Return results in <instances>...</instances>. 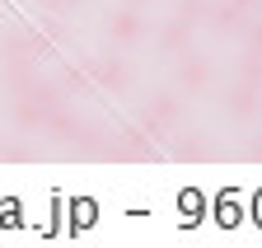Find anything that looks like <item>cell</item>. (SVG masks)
<instances>
[{
	"label": "cell",
	"mask_w": 262,
	"mask_h": 248,
	"mask_svg": "<svg viewBox=\"0 0 262 248\" xmlns=\"http://www.w3.org/2000/svg\"><path fill=\"white\" fill-rule=\"evenodd\" d=\"M42 131H47L52 141H75V136H84V127H80V122H75L71 112H66L61 103H56V108H47V117H42Z\"/></svg>",
	"instance_id": "6da1fadb"
},
{
	"label": "cell",
	"mask_w": 262,
	"mask_h": 248,
	"mask_svg": "<svg viewBox=\"0 0 262 248\" xmlns=\"http://www.w3.org/2000/svg\"><path fill=\"white\" fill-rule=\"evenodd\" d=\"M108 33H113L117 42H136V38H141V14H136V5L117 10V14L108 19Z\"/></svg>",
	"instance_id": "7a4b0ae2"
},
{
	"label": "cell",
	"mask_w": 262,
	"mask_h": 248,
	"mask_svg": "<svg viewBox=\"0 0 262 248\" xmlns=\"http://www.w3.org/2000/svg\"><path fill=\"white\" fill-rule=\"evenodd\" d=\"M253 99H257V84H253V80H239L234 89H229V117L244 122V117L253 112Z\"/></svg>",
	"instance_id": "3957f363"
},
{
	"label": "cell",
	"mask_w": 262,
	"mask_h": 248,
	"mask_svg": "<svg viewBox=\"0 0 262 248\" xmlns=\"http://www.w3.org/2000/svg\"><path fill=\"white\" fill-rule=\"evenodd\" d=\"M94 84L122 89V84H126V66H122V61H94Z\"/></svg>",
	"instance_id": "277c9868"
},
{
	"label": "cell",
	"mask_w": 262,
	"mask_h": 248,
	"mask_svg": "<svg viewBox=\"0 0 262 248\" xmlns=\"http://www.w3.org/2000/svg\"><path fill=\"white\" fill-rule=\"evenodd\" d=\"M211 71H206V61H183V71H178V84L187 89V94H196V89H206Z\"/></svg>",
	"instance_id": "5b68a950"
},
{
	"label": "cell",
	"mask_w": 262,
	"mask_h": 248,
	"mask_svg": "<svg viewBox=\"0 0 262 248\" xmlns=\"http://www.w3.org/2000/svg\"><path fill=\"white\" fill-rule=\"evenodd\" d=\"M173 112H178V99L173 94H159L155 103H150V131H164L173 122Z\"/></svg>",
	"instance_id": "8992f818"
},
{
	"label": "cell",
	"mask_w": 262,
	"mask_h": 248,
	"mask_svg": "<svg viewBox=\"0 0 262 248\" xmlns=\"http://www.w3.org/2000/svg\"><path fill=\"white\" fill-rule=\"evenodd\" d=\"M0 61H10V66H28V61H33V42L28 38H5V42H0Z\"/></svg>",
	"instance_id": "52a82bcc"
},
{
	"label": "cell",
	"mask_w": 262,
	"mask_h": 248,
	"mask_svg": "<svg viewBox=\"0 0 262 248\" xmlns=\"http://www.w3.org/2000/svg\"><path fill=\"white\" fill-rule=\"evenodd\" d=\"M206 14H211V24H215V28H225V33H239V24H244V14L229 5V0H225V5H211Z\"/></svg>",
	"instance_id": "ba28073f"
},
{
	"label": "cell",
	"mask_w": 262,
	"mask_h": 248,
	"mask_svg": "<svg viewBox=\"0 0 262 248\" xmlns=\"http://www.w3.org/2000/svg\"><path fill=\"white\" fill-rule=\"evenodd\" d=\"M187 28H192V24H183V19H173L169 28H164V38H159V47H164V52H178V47L187 42Z\"/></svg>",
	"instance_id": "9c48e42d"
},
{
	"label": "cell",
	"mask_w": 262,
	"mask_h": 248,
	"mask_svg": "<svg viewBox=\"0 0 262 248\" xmlns=\"http://www.w3.org/2000/svg\"><path fill=\"white\" fill-rule=\"evenodd\" d=\"M202 14H206V0H178V19L183 24H196Z\"/></svg>",
	"instance_id": "30bf717a"
},
{
	"label": "cell",
	"mask_w": 262,
	"mask_h": 248,
	"mask_svg": "<svg viewBox=\"0 0 262 248\" xmlns=\"http://www.w3.org/2000/svg\"><path fill=\"white\" fill-rule=\"evenodd\" d=\"M248 52H262V19L248 28Z\"/></svg>",
	"instance_id": "8fae6325"
},
{
	"label": "cell",
	"mask_w": 262,
	"mask_h": 248,
	"mask_svg": "<svg viewBox=\"0 0 262 248\" xmlns=\"http://www.w3.org/2000/svg\"><path fill=\"white\" fill-rule=\"evenodd\" d=\"M61 89H84V75H80V71H71V75L61 80Z\"/></svg>",
	"instance_id": "7c38bea8"
},
{
	"label": "cell",
	"mask_w": 262,
	"mask_h": 248,
	"mask_svg": "<svg viewBox=\"0 0 262 248\" xmlns=\"http://www.w3.org/2000/svg\"><path fill=\"white\" fill-rule=\"evenodd\" d=\"M229 5H234L239 14H253V10H257V0H229Z\"/></svg>",
	"instance_id": "4fadbf2b"
},
{
	"label": "cell",
	"mask_w": 262,
	"mask_h": 248,
	"mask_svg": "<svg viewBox=\"0 0 262 248\" xmlns=\"http://www.w3.org/2000/svg\"><path fill=\"white\" fill-rule=\"evenodd\" d=\"M42 5H47V10H61V5H66V0H42Z\"/></svg>",
	"instance_id": "5bb4252c"
},
{
	"label": "cell",
	"mask_w": 262,
	"mask_h": 248,
	"mask_svg": "<svg viewBox=\"0 0 262 248\" xmlns=\"http://www.w3.org/2000/svg\"><path fill=\"white\" fill-rule=\"evenodd\" d=\"M126 5H136V10H141V5H145V0H126Z\"/></svg>",
	"instance_id": "9a60e30c"
},
{
	"label": "cell",
	"mask_w": 262,
	"mask_h": 248,
	"mask_svg": "<svg viewBox=\"0 0 262 248\" xmlns=\"http://www.w3.org/2000/svg\"><path fill=\"white\" fill-rule=\"evenodd\" d=\"M257 10H262V0H257Z\"/></svg>",
	"instance_id": "2e32d148"
}]
</instances>
